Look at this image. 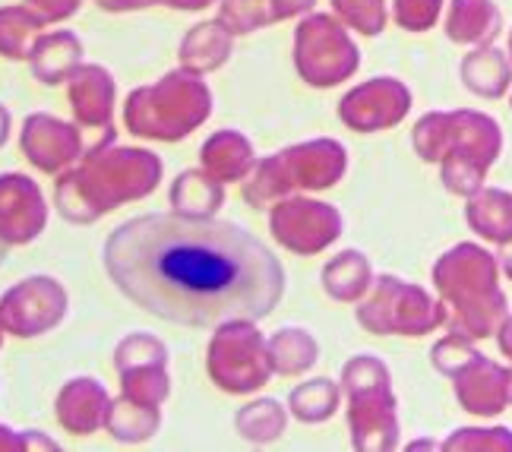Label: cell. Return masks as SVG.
<instances>
[{
	"label": "cell",
	"mask_w": 512,
	"mask_h": 452,
	"mask_svg": "<svg viewBox=\"0 0 512 452\" xmlns=\"http://www.w3.org/2000/svg\"><path fill=\"white\" fill-rule=\"evenodd\" d=\"M105 272L127 301L181 326L256 323L279 307L285 269L241 225L152 212L117 225Z\"/></svg>",
	"instance_id": "1"
},
{
	"label": "cell",
	"mask_w": 512,
	"mask_h": 452,
	"mask_svg": "<svg viewBox=\"0 0 512 452\" xmlns=\"http://www.w3.org/2000/svg\"><path fill=\"white\" fill-rule=\"evenodd\" d=\"M7 247H10V241L4 238V234H0V263L7 260Z\"/></svg>",
	"instance_id": "2"
}]
</instances>
